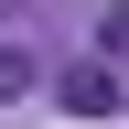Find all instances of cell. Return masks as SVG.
Instances as JSON below:
<instances>
[{
	"instance_id": "obj_1",
	"label": "cell",
	"mask_w": 129,
	"mask_h": 129,
	"mask_svg": "<svg viewBox=\"0 0 129 129\" xmlns=\"http://www.w3.org/2000/svg\"><path fill=\"white\" fill-rule=\"evenodd\" d=\"M64 108H75V118H118V108H129V75H118L108 54L75 64V75H64Z\"/></svg>"
},
{
	"instance_id": "obj_2",
	"label": "cell",
	"mask_w": 129,
	"mask_h": 129,
	"mask_svg": "<svg viewBox=\"0 0 129 129\" xmlns=\"http://www.w3.org/2000/svg\"><path fill=\"white\" fill-rule=\"evenodd\" d=\"M32 86H43V64H32L22 43H0V108H11V97H32Z\"/></svg>"
},
{
	"instance_id": "obj_3",
	"label": "cell",
	"mask_w": 129,
	"mask_h": 129,
	"mask_svg": "<svg viewBox=\"0 0 129 129\" xmlns=\"http://www.w3.org/2000/svg\"><path fill=\"white\" fill-rule=\"evenodd\" d=\"M108 54L129 64V0H108Z\"/></svg>"
}]
</instances>
